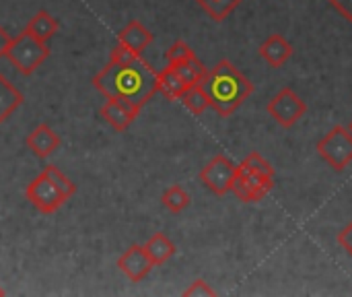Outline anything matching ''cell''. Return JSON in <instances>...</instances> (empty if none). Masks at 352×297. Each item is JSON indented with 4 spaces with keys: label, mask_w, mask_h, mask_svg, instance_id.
I'll return each instance as SVG.
<instances>
[{
    "label": "cell",
    "mask_w": 352,
    "mask_h": 297,
    "mask_svg": "<svg viewBox=\"0 0 352 297\" xmlns=\"http://www.w3.org/2000/svg\"><path fill=\"white\" fill-rule=\"evenodd\" d=\"M93 87L107 99H124L138 107L153 99L157 91V70L144 60L116 64L107 62L95 76Z\"/></svg>",
    "instance_id": "6da1fadb"
},
{
    "label": "cell",
    "mask_w": 352,
    "mask_h": 297,
    "mask_svg": "<svg viewBox=\"0 0 352 297\" xmlns=\"http://www.w3.org/2000/svg\"><path fill=\"white\" fill-rule=\"evenodd\" d=\"M202 89L208 95L210 107L221 116L229 118L241 103L254 93L252 81L229 60H219L202 79Z\"/></svg>",
    "instance_id": "7a4b0ae2"
},
{
    "label": "cell",
    "mask_w": 352,
    "mask_h": 297,
    "mask_svg": "<svg viewBox=\"0 0 352 297\" xmlns=\"http://www.w3.org/2000/svg\"><path fill=\"white\" fill-rule=\"evenodd\" d=\"M76 192V184L54 163L43 165L41 172L27 184L25 198L41 215H54Z\"/></svg>",
    "instance_id": "3957f363"
},
{
    "label": "cell",
    "mask_w": 352,
    "mask_h": 297,
    "mask_svg": "<svg viewBox=\"0 0 352 297\" xmlns=\"http://www.w3.org/2000/svg\"><path fill=\"white\" fill-rule=\"evenodd\" d=\"M50 56V45L29 35L25 29L19 35H10V41L4 50V58L23 74L31 76Z\"/></svg>",
    "instance_id": "277c9868"
},
{
    "label": "cell",
    "mask_w": 352,
    "mask_h": 297,
    "mask_svg": "<svg viewBox=\"0 0 352 297\" xmlns=\"http://www.w3.org/2000/svg\"><path fill=\"white\" fill-rule=\"evenodd\" d=\"M316 149L334 172H342L352 161V134L344 126H334L324 139L318 141Z\"/></svg>",
    "instance_id": "5b68a950"
},
{
    "label": "cell",
    "mask_w": 352,
    "mask_h": 297,
    "mask_svg": "<svg viewBox=\"0 0 352 297\" xmlns=\"http://www.w3.org/2000/svg\"><path fill=\"white\" fill-rule=\"evenodd\" d=\"M235 176H237V165L223 153L214 155L200 170V182L217 196H225L231 192Z\"/></svg>",
    "instance_id": "8992f818"
},
{
    "label": "cell",
    "mask_w": 352,
    "mask_h": 297,
    "mask_svg": "<svg viewBox=\"0 0 352 297\" xmlns=\"http://www.w3.org/2000/svg\"><path fill=\"white\" fill-rule=\"evenodd\" d=\"M266 110L283 128H293L305 116L307 103L295 93V89L285 87L268 101Z\"/></svg>",
    "instance_id": "52a82bcc"
},
{
    "label": "cell",
    "mask_w": 352,
    "mask_h": 297,
    "mask_svg": "<svg viewBox=\"0 0 352 297\" xmlns=\"http://www.w3.org/2000/svg\"><path fill=\"white\" fill-rule=\"evenodd\" d=\"M272 188H274V180L256 176V174L243 170L241 165H237V176H235L231 192L241 203H260Z\"/></svg>",
    "instance_id": "ba28073f"
},
{
    "label": "cell",
    "mask_w": 352,
    "mask_h": 297,
    "mask_svg": "<svg viewBox=\"0 0 352 297\" xmlns=\"http://www.w3.org/2000/svg\"><path fill=\"white\" fill-rule=\"evenodd\" d=\"M118 269L126 275L128 281L132 283H142L148 273L155 269L153 260L146 256L144 248L140 244H132L128 250H124V254L118 258Z\"/></svg>",
    "instance_id": "9c48e42d"
},
{
    "label": "cell",
    "mask_w": 352,
    "mask_h": 297,
    "mask_svg": "<svg viewBox=\"0 0 352 297\" xmlns=\"http://www.w3.org/2000/svg\"><path fill=\"white\" fill-rule=\"evenodd\" d=\"M140 110L142 107H138L130 101H124V99H107L101 105L99 114L116 132H126L132 126V122L138 118Z\"/></svg>",
    "instance_id": "30bf717a"
},
{
    "label": "cell",
    "mask_w": 352,
    "mask_h": 297,
    "mask_svg": "<svg viewBox=\"0 0 352 297\" xmlns=\"http://www.w3.org/2000/svg\"><path fill=\"white\" fill-rule=\"evenodd\" d=\"M62 145L60 134L45 122L37 124L27 136H25V147L37 157V159H47L50 155H54Z\"/></svg>",
    "instance_id": "8fae6325"
},
{
    "label": "cell",
    "mask_w": 352,
    "mask_h": 297,
    "mask_svg": "<svg viewBox=\"0 0 352 297\" xmlns=\"http://www.w3.org/2000/svg\"><path fill=\"white\" fill-rule=\"evenodd\" d=\"M260 56L262 60L272 66V68H280L289 62V58L293 56V45L280 35V33H272L270 37H266L260 45Z\"/></svg>",
    "instance_id": "7c38bea8"
},
{
    "label": "cell",
    "mask_w": 352,
    "mask_h": 297,
    "mask_svg": "<svg viewBox=\"0 0 352 297\" xmlns=\"http://www.w3.org/2000/svg\"><path fill=\"white\" fill-rule=\"evenodd\" d=\"M118 41L124 43L126 48H130L132 52H136V54L142 56V52L155 41V35H153L138 19H132V21H128V23L120 29Z\"/></svg>",
    "instance_id": "4fadbf2b"
},
{
    "label": "cell",
    "mask_w": 352,
    "mask_h": 297,
    "mask_svg": "<svg viewBox=\"0 0 352 297\" xmlns=\"http://www.w3.org/2000/svg\"><path fill=\"white\" fill-rule=\"evenodd\" d=\"M58 29H60V21L54 14H50V10H45V8H39L25 25V31L29 35H33L45 43L58 33Z\"/></svg>",
    "instance_id": "5bb4252c"
},
{
    "label": "cell",
    "mask_w": 352,
    "mask_h": 297,
    "mask_svg": "<svg viewBox=\"0 0 352 297\" xmlns=\"http://www.w3.org/2000/svg\"><path fill=\"white\" fill-rule=\"evenodd\" d=\"M25 103V95L16 85H12L2 72H0V124H4L21 105Z\"/></svg>",
    "instance_id": "9a60e30c"
},
{
    "label": "cell",
    "mask_w": 352,
    "mask_h": 297,
    "mask_svg": "<svg viewBox=\"0 0 352 297\" xmlns=\"http://www.w3.org/2000/svg\"><path fill=\"white\" fill-rule=\"evenodd\" d=\"M142 248H144L146 256L153 260L155 267H163V265H165L169 258H173L175 252H177L175 244H173L165 234H161V232L153 234V236L146 240V244H142Z\"/></svg>",
    "instance_id": "2e32d148"
},
{
    "label": "cell",
    "mask_w": 352,
    "mask_h": 297,
    "mask_svg": "<svg viewBox=\"0 0 352 297\" xmlns=\"http://www.w3.org/2000/svg\"><path fill=\"white\" fill-rule=\"evenodd\" d=\"M188 85L177 76V72L171 66H165L157 70V91L163 93L169 101H179V97L186 93Z\"/></svg>",
    "instance_id": "e0dca14e"
},
{
    "label": "cell",
    "mask_w": 352,
    "mask_h": 297,
    "mask_svg": "<svg viewBox=\"0 0 352 297\" xmlns=\"http://www.w3.org/2000/svg\"><path fill=\"white\" fill-rule=\"evenodd\" d=\"M167 66H171V68L177 72V76H179L188 87H192V85H196V83H202V79H204L206 72H208V68L202 64V60H200L198 56H192V58L182 60V62H175V64H167Z\"/></svg>",
    "instance_id": "ac0fdd59"
},
{
    "label": "cell",
    "mask_w": 352,
    "mask_h": 297,
    "mask_svg": "<svg viewBox=\"0 0 352 297\" xmlns=\"http://www.w3.org/2000/svg\"><path fill=\"white\" fill-rule=\"evenodd\" d=\"M190 203H192L190 192L184 186H179V184H173V186L165 188V192L161 194V205L169 213H175V215L182 213V211H186L190 207Z\"/></svg>",
    "instance_id": "d6986e66"
},
{
    "label": "cell",
    "mask_w": 352,
    "mask_h": 297,
    "mask_svg": "<svg viewBox=\"0 0 352 297\" xmlns=\"http://www.w3.org/2000/svg\"><path fill=\"white\" fill-rule=\"evenodd\" d=\"M179 101H182V103H184V107H186L190 114H194V116H202V114L210 107L208 95H206V91L202 89V85H200V83H196V85L188 87V89H186V93L179 97Z\"/></svg>",
    "instance_id": "ffe728a7"
},
{
    "label": "cell",
    "mask_w": 352,
    "mask_h": 297,
    "mask_svg": "<svg viewBox=\"0 0 352 297\" xmlns=\"http://www.w3.org/2000/svg\"><path fill=\"white\" fill-rule=\"evenodd\" d=\"M212 21H225L243 0H196Z\"/></svg>",
    "instance_id": "44dd1931"
},
{
    "label": "cell",
    "mask_w": 352,
    "mask_h": 297,
    "mask_svg": "<svg viewBox=\"0 0 352 297\" xmlns=\"http://www.w3.org/2000/svg\"><path fill=\"white\" fill-rule=\"evenodd\" d=\"M243 170H248V172H252V174H256V176H262V178H270V180H274V167L258 153V151H252L241 163H239Z\"/></svg>",
    "instance_id": "7402d4cb"
},
{
    "label": "cell",
    "mask_w": 352,
    "mask_h": 297,
    "mask_svg": "<svg viewBox=\"0 0 352 297\" xmlns=\"http://www.w3.org/2000/svg\"><path fill=\"white\" fill-rule=\"evenodd\" d=\"M196 56V52L184 41V39H177L173 41V45L167 50V64H175V62H182V60H188Z\"/></svg>",
    "instance_id": "603a6c76"
},
{
    "label": "cell",
    "mask_w": 352,
    "mask_h": 297,
    "mask_svg": "<svg viewBox=\"0 0 352 297\" xmlns=\"http://www.w3.org/2000/svg\"><path fill=\"white\" fill-rule=\"evenodd\" d=\"M142 56L140 54H136V52H132L130 48H126L124 43H116L113 48H111V52H109V62H116V64H126V62H136V60H140Z\"/></svg>",
    "instance_id": "cb8c5ba5"
},
{
    "label": "cell",
    "mask_w": 352,
    "mask_h": 297,
    "mask_svg": "<svg viewBox=\"0 0 352 297\" xmlns=\"http://www.w3.org/2000/svg\"><path fill=\"white\" fill-rule=\"evenodd\" d=\"M184 296L186 297H212L217 296V291L204 281V279H196L188 289H184Z\"/></svg>",
    "instance_id": "d4e9b609"
},
{
    "label": "cell",
    "mask_w": 352,
    "mask_h": 297,
    "mask_svg": "<svg viewBox=\"0 0 352 297\" xmlns=\"http://www.w3.org/2000/svg\"><path fill=\"white\" fill-rule=\"evenodd\" d=\"M338 244L352 256V223H346L338 234Z\"/></svg>",
    "instance_id": "484cf974"
},
{
    "label": "cell",
    "mask_w": 352,
    "mask_h": 297,
    "mask_svg": "<svg viewBox=\"0 0 352 297\" xmlns=\"http://www.w3.org/2000/svg\"><path fill=\"white\" fill-rule=\"evenodd\" d=\"M330 4L334 6V10H338V14L352 23V0H330Z\"/></svg>",
    "instance_id": "4316f807"
},
{
    "label": "cell",
    "mask_w": 352,
    "mask_h": 297,
    "mask_svg": "<svg viewBox=\"0 0 352 297\" xmlns=\"http://www.w3.org/2000/svg\"><path fill=\"white\" fill-rule=\"evenodd\" d=\"M8 41H10V35H8V31H6L4 27H0V58L4 56V50H6Z\"/></svg>",
    "instance_id": "83f0119b"
},
{
    "label": "cell",
    "mask_w": 352,
    "mask_h": 297,
    "mask_svg": "<svg viewBox=\"0 0 352 297\" xmlns=\"http://www.w3.org/2000/svg\"><path fill=\"white\" fill-rule=\"evenodd\" d=\"M2 296H6V291H4V289L0 287V297H2Z\"/></svg>",
    "instance_id": "f1b7e54d"
},
{
    "label": "cell",
    "mask_w": 352,
    "mask_h": 297,
    "mask_svg": "<svg viewBox=\"0 0 352 297\" xmlns=\"http://www.w3.org/2000/svg\"><path fill=\"white\" fill-rule=\"evenodd\" d=\"M349 132H351V134H352V122H351V124H349Z\"/></svg>",
    "instance_id": "f546056e"
}]
</instances>
